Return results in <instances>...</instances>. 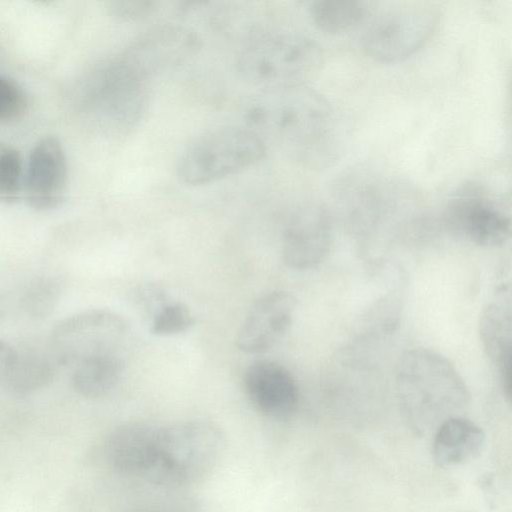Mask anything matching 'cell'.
Wrapping results in <instances>:
<instances>
[{
	"label": "cell",
	"mask_w": 512,
	"mask_h": 512,
	"mask_svg": "<svg viewBox=\"0 0 512 512\" xmlns=\"http://www.w3.org/2000/svg\"><path fill=\"white\" fill-rule=\"evenodd\" d=\"M245 126L278 142L312 168H328L342 156L346 130L333 105L310 86L294 83L261 89L244 106Z\"/></svg>",
	"instance_id": "1"
},
{
	"label": "cell",
	"mask_w": 512,
	"mask_h": 512,
	"mask_svg": "<svg viewBox=\"0 0 512 512\" xmlns=\"http://www.w3.org/2000/svg\"><path fill=\"white\" fill-rule=\"evenodd\" d=\"M396 392L406 422L420 434L459 416L470 400L469 390L454 364L442 354L420 347L401 356Z\"/></svg>",
	"instance_id": "2"
},
{
	"label": "cell",
	"mask_w": 512,
	"mask_h": 512,
	"mask_svg": "<svg viewBox=\"0 0 512 512\" xmlns=\"http://www.w3.org/2000/svg\"><path fill=\"white\" fill-rule=\"evenodd\" d=\"M224 449V434L211 421L197 419L158 426L144 479L170 488L194 484L213 471Z\"/></svg>",
	"instance_id": "3"
},
{
	"label": "cell",
	"mask_w": 512,
	"mask_h": 512,
	"mask_svg": "<svg viewBox=\"0 0 512 512\" xmlns=\"http://www.w3.org/2000/svg\"><path fill=\"white\" fill-rule=\"evenodd\" d=\"M318 44L291 30H269L251 36L240 49L236 68L261 89L301 83L320 64Z\"/></svg>",
	"instance_id": "4"
},
{
	"label": "cell",
	"mask_w": 512,
	"mask_h": 512,
	"mask_svg": "<svg viewBox=\"0 0 512 512\" xmlns=\"http://www.w3.org/2000/svg\"><path fill=\"white\" fill-rule=\"evenodd\" d=\"M266 152V142L252 129L223 126L189 143L177 160L176 173L186 185H207L253 167Z\"/></svg>",
	"instance_id": "5"
},
{
	"label": "cell",
	"mask_w": 512,
	"mask_h": 512,
	"mask_svg": "<svg viewBox=\"0 0 512 512\" xmlns=\"http://www.w3.org/2000/svg\"><path fill=\"white\" fill-rule=\"evenodd\" d=\"M123 317L105 309H92L60 321L49 347L59 364H76L98 356L122 354L128 335Z\"/></svg>",
	"instance_id": "6"
},
{
	"label": "cell",
	"mask_w": 512,
	"mask_h": 512,
	"mask_svg": "<svg viewBox=\"0 0 512 512\" xmlns=\"http://www.w3.org/2000/svg\"><path fill=\"white\" fill-rule=\"evenodd\" d=\"M444 222L453 235L482 247L503 246L511 235L507 209L485 186L475 182H466L451 194Z\"/></svg>",
	"instance_id": "7"
},
{
	"label": "cell",
	"mask_w": 512,
	"mask_h": 512,
	"mask_svg": "<svg viewBox=\"0 0 512 512\" xmlns=\"http://www.w3.org/2000/svg\"><path fill=\"white\" fill-rule=\"evenodd\" d=\"M438 20L430 6L412 5L393 9L373 19L365 28L361 44L376 61H402L420 50L430 39Z\"/></svg>",
	"instance_id": "8"
},
{
	"label": "cell",
	"mask_w": 512,
	"mask_h": 512,
	"mask_svg": "<svg viewBox=\"0 0 512 512\" xmlns=\"http://www.w3.org/2000/svg\"><path fill=\"white\" fill-rule=\"evenodd\" d=\"M332 244V220L324 206L308 202L294 209L283 231L282 257L288 267H317L327 258Z\"/></svg>",
	"instance_id": "9"
},
{
	"label": "cell",
	"mask_w": 512,
	"mask_h": 512,
	"mask_svg": "<svg viewBox=\"0 0 512 512\" xmlns=\"http://www.w3.org/2000/svg\"><path fill=\"white\" fill-rule=\"evenodd\" d=\"M199 48L197 35L182 26L164 25L147 31L132 41L121 55L143 77L171 69Z\"/></svg>",
	"instance_id": "10"
},
{
	"label": "cell",
	"mask_w": 512,
	"mask_h": 512,
	"mask_svg": "<svg viewBox=\"0 0 512 512\" xmlns=\"http://www.w3.org/2000/svg\"><path fill=\"white\" fill-rule=\"evenodd\" d=\"M68 165L61 141L54 136L40 139L32 148L24 177L28 204L37 210H51L64 201Z\"/></svg>",
	"instance_id": "11"
},
{
	"label": "cell",
	"mask_w": 512,
	"mask_h": 512,
	"mask_svg": "<svg viewBox=\"0 0 512 512\" xmlns=\"http://www.w3.org/2000/svg\"><path fill=\"white\" fill-rule=\"evenodd\" d=\"M296 304L295 297L283 290L260 297L238 330L237 347L248 354H260L271 349L291 326Z\"/></svg>",
	"instance_id": "12"
},
{
	"label": "cell",
	"mask_w": 512,
	"mask_h": 512,
	"mask_svg": "<svg viewBox=\"0 0 512 512\" xmlns=\"http://www.w3.org/2000/svg\"><path fill=\"white\" fill-rule=\"evenodd\" d=\"M244 387L250 402L266 417L286 420L298 408L296 381L279 363L269 360L252 363L245 372Z\"/></svg>",
	"instance_id": "13"
},
{
	"label": "cell",
	"mask_w": 512,
	"mask_h": 512,
	"mask_svg": "<svg viewBox=\"0 0 512 512\" xmlns=\"http://www.w3.org/2000/svg\"><path fill=\"white\" fill-rule=\"evenodd\" d=\"M158 426L146 422H128L116 427L107 437L104 454L116 472L145 477L152 459Z\"/></svg>",
	"instance_id": "14"
},
{
	"label": "cell",
	"mask_w": 512,
	"mask_h": 512,
	"mask_svg": "<svg viewBox=\"0 0 512 512\" xmlns=\"http://www.w3.org/2000/svg\"><path fill=\"white\" fill-rule=\"evenodd\" d=\"M483 349L498 373L505 396L512 391V320L509 306L500 303L487 305L479 320Z\"/></svg>",
	"instance_id": "15"
},
{
	"label": "cell",
	"mask_w": 512,
	"mask_h": 512,
	"mask_svg": "<svg viewBox=\"0 0 512 512\" xmlns=\"http://www.w3.org/2000/svg\"><path fill=\"white\" fill-rule=\"evenodd\" d=\"M484 442V431L477 424L456 416L436 429L433 457L443 467L460 465L476 457Z\"/></svg>",
	"instance_id": "16"
},
{
	"label": "cell",
	"mask_w": 512,
	"mask_h": 512,
	"mask_svg": "<svg viewBox=\"0 0 512 512\" xmlns=\"http://www.w3.org/2000/svg\"><path fill=\"white\" fill-rule=\"evenodd\" d=\"M59 363L49 351L30 348L18 351L1 383L12 393L27 395L53 381Z\"/></svg>",
	"instance_id": "17"
},
{
	"label": "cell",
	"mask_w": 512,
	"mask_h": 512,
	"mask_svg": "<svg viewBox=\"0 0 512 512\" xmlns=\"http://www.w3.org/2000/svg\"><path fill=\"white\" fill-rule=\"evenodd\" d=\"M72 386L81 396L98 398L109 393L120 380L124 370L122 354H108L76 364Z\"/></svg>",
	"instance_id": "18"
},
{
	"label": "cell",
	"mask_w": 512,
	"mask_h": 512,
	"mask_svg": "<svg viewBox=\"0 0 512 512\" xmlns=\"http://www.w3.org/2000/svg\"><path fill=\"white\" fill-rule=\"evenodd\" d=\"M309 12L320 30L340 34L361 24L367 8L363 2L355 0H318L310 4Z\"/></svg>",
	"instance_id": "19"
},
{
	"label": "cell",
	"mask_w": 512,
	"mask_h": 512,
	"mask_svg": "<svg viewBox=\"0 0 512 512\" xmlns=\"http://www.w3.org/2000/svg\"><path fill=\"white\" fill-rule=\"evenodd\" d=\"M59 295L60 286L55 279L50 277L38 278L24 292L23 308L31 317H46L57 305Z\"/></svg>",
	"instance_id": "20"
},
{
	"label": "cell",
	"mask_w": 512,
	"mask_h": 512,
	"mask_svg": "<svg viewBox=\"0 0 512 512\" xmlns=\"http://www.w3.org/2000/svg\"><path fill=\"white\" fill-rule=\"evenodd\" d=\"M194 324L188 307L180 302H166L152 317L151 332L158 336H171L187 331Z\"/></svg>",
	"instance_id": "21"
},
{
	"label": "cell",
	"mask_w": 512,
	"mask_h": 512,
	"mask_svg": "<svg viewBox=\"0 0 512 512\" xmlns=\"http://www.w3.org/2000/svg\"><path fill=\"white\" fill-rule=\"evenodd\" d=\"M23 183L20 154L14 149L0 151V201L7 204L17 201Z\"/></svg>",
	"instance_id": "22"
},
{
	"label": "cell",
	"mask_w": 512,
	"mask_h": 512,
	"mask_svg": "<svg viewBox=\"0 0 512 512\" xmlns=\"http://www.w3.org/2000/svg\"><path fill=\"white\" fill-rule=\"evenodd\" d=\"M26 105V96L21 87L0 74V120L17 118L24 112Z\"/></svg>",
	"instance_id": "23"
},
{
	"label": "cell",
	"mask_w": 512,
	"mask_h": 512,
	"mask_svg": "<svg viewBox=\"0 0 512 512\" xmlns=\"http://www.w3.org/2000/svg\"><path fill=\"white\" fill-rule=\"evenodd\" d=\"M157 2L152 0H115L110 2L109 9L113 16L123 21H138L152 15Z\"/></svg>",
	"instance_id": "24"
},
{
	"label": "cell",
	"mask_w": 512,
	"mask_h": 512,
	"mask_svg": "<svg viewBox=\"0 0 512 512\" xmlns=\"http://www.w3.org/2000/svg\"><path fill=\"white\" fill-rule=\"evenodd\" d=\"M15 352V348L0 340V383L3 380L7 370L9 369L11 362L13 361Z\"/></svg>",
	"instance_id": "25"
}]
</instances>
